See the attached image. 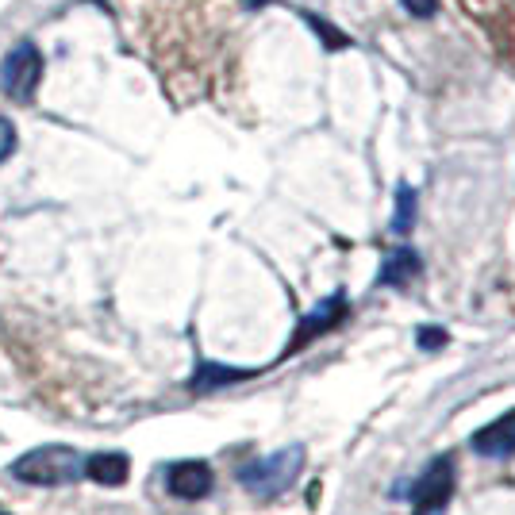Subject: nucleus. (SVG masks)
Wrapping results in <instances>:
<instances>
[{"mask_svg":"<svg viewBox=\"0 0 515 515\" xmlns=\"http://www.w3.org/2000/svg\"><path fill=\"white\" fill-rule=\"evenodd\" d=\"M423 270V262H419V254L412 246H396L385 254V262H381V273H377V285H408L412 277H419Z\"/></svg>","mask_w":515,"mask_h":515,"instance_id":"obj_9","label":"nucleus"},{"mask_svg":"<svg viewBox=\"0 0 515 515\" xmlns=\"http://www.w3.org/2000/svg\"><path fill=\"white\" fill-rule=\"evenodd\" d=\"M12 477L24 485H43V489L70 485L74 477H81V458L74 446H35L12 462Z\"/></svg>","mask_w":515,"mask_h":515,"instance_id":"obj_2","label":"nucleus"},{"mask_svg":"<svg viewBox=\"0 0 515 515\" xmlns=\"http://www.w3.org/2000/svg\"><path fill=\"white\" fill-rule=\"evenodd\" d=\"M346 312H350V308H346V296L343 293H331L327 300H319L316 308H312L308 316L300 319V327H296L293 343L285 346V358H289V354H300V350H304L308 343H316L319 335L335 331V327H339V323L346 319Z\"/></svg>","mask_w":515,"mask_h":515,"instance_id":"obj_5","label":"nucleus"},{"mask_svg":"<svg viewBox=\"0 0 515 515\" xmlns=\"http://www.w3.org/2000/svg\"><path fill=\"white\" fill-rule=\"evenodd\" d=\"M450 496H454V458L442 454V458H435V462L416 477V485H412V504H416L419 515H431V512H442V508L450 504Z\"/></svg>","mask_w":515,"mask_h":515,"instance_id":"obj_4","label":"nucleus"},{"mask_svg":"<svg viewBox=\"0 0 515 515\" xmlns=\"http://www.w3.org/2000/svg\"><path fill=\"white\" fill-rule=\"evenodd\" d=\"M308 24L316 27V35H319V39H323V43H327L331 50L350 47V39H346V35H335V27L327 24V20H319V16H308Z\"/></svg>","mask_w":515,"mask_h":515,"instance_id":"obj_12","label":"nucleus"},{"mask_svg":"<svg viewBox=\"0 0 515 515\" xmlns=\"http://www.w3.org/2000/svg\"><path fill=\"white\" fill-rule=\"evenodd\" d=\"M12 154H16V127H12V120L0 116V162H8Z\"/></svg>","mask_w":515,"mask_h":515,"instance_id":"obj_14","label":"nucleus"},{"mask_svg":"<svg viewBox=\"0 0 515 515\" xmlns=\"http://www.w3.org/2000/svg\"><path fill=\"white\" fill-rule=\"evenodd\" d=\"M39 77H43V54L35 43H16L8 50V58L0 62V89L16 104H31Z\"/></svg>","mask_w":515,"mask_h":515,"instance_id":"obj_3","label":"nucleus"},{"mask_svg":"<svg viewBox=\"0 0 515 515\" xmlns=\"http://www.w3.org/2000/svg\"><path fill=\"white\" fill-rule=\"evenodd\" d=\"M81 469H85V477H89V481L116 489V485L127 481V473H131V458L120 454V450H108V454H93V458H85Z\"/></svg>","mask_w":515,"mask_h":515,"instance_id":"obj_8","label":"nucleus"},{"mask_svg":"<svg viewBox=\"0 0 515 515\" xmlns=\"http://www.w3.org/2000/svg\"><path fill=\"white\" fill-rule=\"evenodd\" d=\"M0 515H8V512H0Z\"/></svg>","mask_w":515,"mask_h":515,"instance_id":"obj_16","label":"nucleus"},{"mask_svg":"<svg viewBox=\"0 0 515 515\" xmlns=\"http://www.w3.org/2000/svg\"><path fill=\"white\" fill-rule=\"evenodd\" d=\"M404 8H408L412 16H419V20H431V16L439 12V0H404Z\"/></svg>","mask_w":515,"mask_h":515,"instance_id":"obj_15","label":"nucleus"},{"mask_svg":"<svg viewBox=\"0 0 515 515\" xmlns=\"http://www.w3.org/2000/svg\"><path fill=\"white\" fill-rule=\"evenodd\" d=\"M469 446L481 458H508V454H515V408L485 423L481 431H473Z\"/></svg>","mask_w":515,"mask_h":515,"instance_id":"obj_7","label":"nucleus"},{"mask_svg":"<svg viewBox=\"0 0 515 515\" xmlns=\"http://www.w3.org/2000/svg\"><path fill=\"white\" fill-rule=\"evenodd\" d=\"M304 458H308V450L300 442H293V446L277 450L270 458H258V462L239 469V485L250 496H258V500H273V496L289 492V485H293L296 477H300V469H304Z\"/></svg>","mask_w":515,"mask_h":515,"instance_id":"obj_1","label":"nucleus"},{"mask_svg":"<svg viewBox=\"0 0 515 515\" xmlns=\"http://www.w3.org/2000/svg\"><path fill=\"white\" fill-rule=\"evenodd\" d=\"M446 343H450V335H446L442 327H419V331H416L419 350H442Z\"/></svg>","mask_w":515,"mask_h":515,"instance_id":"obj_13","label":"nucleus"},{"mask_svg":"<svg viewBox=\"0 0 515 515\" xmlns=\"http://www.w3.org/2000/svg\"><path fill=\"white\" fill-rule=\"evenodd\" d=\"M212 485H216V473L208 462H197V458L193 462H173L166 469V489L177 500H204L212 492Z\"/></svg>","mask_w":515,"mask_h":515,"instance_id":"obj_6","label":"nucleus"},{"mask_svg":"<svg viewBox=\"0 0 515 515\" xmlns=\"http://www.w3.org/2000/svg\"><path fill=\"white\" fill-rule=\"evenodd\" d=\"M416 189L412 185H400L396 189V212H393V231L396 235H408L416 227Z\"/></svg>","mask_w":515,"mask_h":515,"instance_id":"obj_11","label":"nucleus"},{"mask_svg":"<svg viewBox=\"0 0 515 515\" xmlns=\"http://www.w3.org/2000/svg\"><path fill=\"white\" fill-rule=\"evenodd\" d=\"M246 377H254V369L220 366V362H200L189 385H193L197 393H208V389H223V385H239V381H246Z\"/></svg>","mask_w":515,"mask_h":515,"instance_id":"obj_10","label":"nucleus"}]
</instances>
